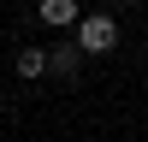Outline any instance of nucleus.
Returning <instances> with one entry per match:
<instances>
[{"label":"nucleus","instance_id":"20e7f679","mask_svg":"<svg viewBox=\"0 0 148 142\" xmlns=\"http://www.w3.org/2000/svg\"><path fill=\"white\" fill-rule=\"evenodd\" d=\"M18 77H24V83L47 77V47H24V53H18Z\"/></svg>","mask_w":148,"mask_h":142},{"label":"nucleus","instance_id":"f03ea898","mask_svg":"<svg viewBox=\"0 0 148 142\" xmlns=\"http://www.w3.org/2000/svg\"><path fill=\"white\" fill-rule=\"evenodd\" d=\"M36 18L53 24V30H65V24H77V0H36Z\"/></svg>","mask_w":148,"mask_h":142},{"label":"nucleus","instance_id":"7ed1b4c3","mask_svg":"<svg viewBox=\"0 0 148 142\" xmlns=\"http://www.w3.org/2000/svg\"><path fill=\"white\" fill-rule=\"evenodd\" d=\"M77 42H53L47 47V71H53V77H77Z\"/></svg>","mask_w":148,"mask_h":142},{"label":"nucleus","instance_id":"39448f33","mask_svg":"<svg viewBox=\"0 0 148 142\" xmlns=\"http://www.w3.org/2000/svg\"><path fill=\"white\" fill-rule=\"evenodd\" d=\"M130 6H136V0H130Z\"/></svg>","mask_w":148,"mask_h":142},{"label":"nucleus","instance_id":"f257e3e1","mask_svg":"<svg viewBox=\"0 0 148 142\" xmlns=\"http://www.w3.org/2000/svg\"><path fill=\"white\" fill-rule=\"evenodd\" d=\"M77 53H113L119 47V18H107V12H89V18H77Z\"/></svg>","mask_w":148,"mask_h":142}]
</instances>
